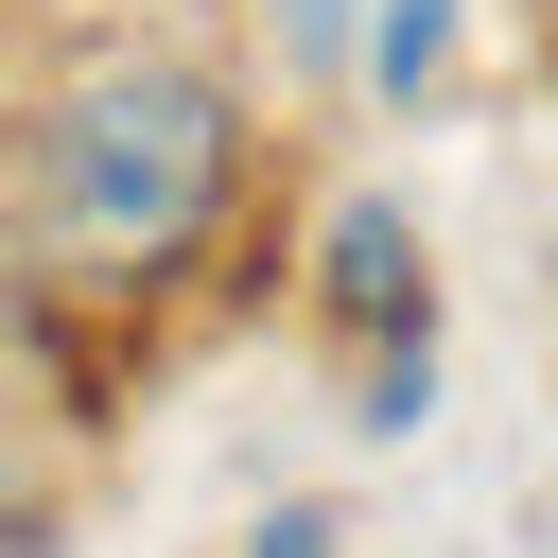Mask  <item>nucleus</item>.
<instances>
[{
	"mask_svg": "<svg viewBox=\"0 0 558 558\" xmlns=\"http://www.w3.org/2000/svg\"><path fill=\"white\" fill-rule=\"evenodd\" d=\"M244 192V105L192 70V52H105L52 87L35 157H17V209H35V262L52 279H174Z\"/></svg>",
	"mask_w": 558,
	"mask_h": 558,
	"instance_id": "1",
	"label": "nucleus"
},
{
	"mask_svg": "<svg viewBox=\"0 0 558 558\" xmlns=\"http://www.w3.org/2000/svg\"><path fill=\"white\" fill-rule=\"evenodd\" d=\"M35 541V488H17V436H0V558Z\"/></svg>",
	"mask_w": 558,
	"mask_h": 558,
	"instance_id": "2",
	"label": "nucleus"
},
{
	"mask_svg": "<svg viewBox=\"0 0 558 558\" xmlns=\"http://www.w3.org/2000/svg\"><path fill=\"white\" fill-rule=\"evenodd\" d=\"M279 17H296V35H349V0H279Z\"/></svg>",
	"mask_w": 558,
	"mask_h": 558,
	"instance_id": "3",
	"label": "nucleus"
}]
</instances>
